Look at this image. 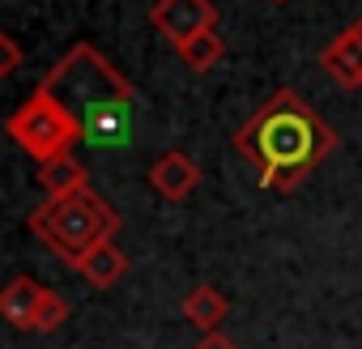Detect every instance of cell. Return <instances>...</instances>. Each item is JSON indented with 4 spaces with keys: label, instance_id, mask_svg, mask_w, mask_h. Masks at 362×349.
Listing matches in <instances>:
<instances>
[{
    "label": "cell",
    "instance_id": "13",
    "mask_svg": "<svg viewBox=\"0 0 362 349\" xmlns=\"http://www.w3.org/2000/svg\"><path fill=\"white\" fill-rule=\"evenodd\" d=\"M60 324H69V302H64L56 290H47V294H43V307H39V315H35V332H56Z\"/></svg>",
    "mask_w": 362,
    "mask_h": 349
},
{
    "label": "cell",
    "instance_id": "12",
    "mask_svg": "<svg viewBox=\"0 0 362 349\" xmlns=\"http://www.w3.org/2000/svg\"><path fill=\"white\" fill-rule=\"evenodd\" d=\"M175 52H179V60H184L192 73H209V69L222 64V56H226V39H222L218 30H201V35H192L188 43H179Z\"/></svg>",
    "mask_w": 362,
    "mask_h": 349
},
{
    "label": "cell",
    "instance_id": "8",
    "mask_svg": "<svg viewBox=\"0 0 362 349\" xmlns=\"http://www.w3.org/2000/svg\"><path fill=\"white\" fill-rule=\"evenodd\" d=\"M43 294H47V285H39L35 277H13L9 290L0 294V315L22 332H35V315L43 307Z\"/></svg>",
    "mask_w": 362,
    "mask_h": 349
},
{
    "label": "cell",
    "instance_id": "2",
    "mask_svg": "<svg viewBox=\"0 0 362 349\" xmlns=\"http://www.w3.org/2000/svg\"><path fill=\"white\" fill-rule=\"evenodd\" d=\"M86 128V141L94 145H115L128 136L132 128V85L111 69V60L103 52H94L90 43H77L43 81Z\"/></svg>",
    "mask_w": 362,
    "mask_h": 349
},
{
    "label": "cell",
    "instance_id": "1",
    "mask_svg": "<svg viewBox=\"0 0 362 349\" xmlns=\"http://www.w3.org/2000/svg\"><path fill=\"white\" fill-rule=\"evenodd\" d=\"M230 145L243 153V162H252L260 188L294 192L337 149V132L294 90H277L269 102H260L243 119V128L235 132Z\"/></svg>",
    "mask_w": 362,
    "mask_h": 349
},
{
    "label": "cell",
    "instance_id": "6",
    "mask_svg": "<svg viewBox=\"0 0 362 349\" xmlns=\"http://www.w3.org/2000/svg\"><path fill=\"white\" fill-rule=\"evenodd\" d=\"M197 184H201V166H197L184 149H166V153L149 166V188H153L162 201H170V205L188 201V196L197 192Z\"/></svg>",
    "mask_w": 362,
    "mask_h": 349
},
{
    "label": "cell",
    "instance_id": "16",
    "mask_svg": "<svg viewBox=\"0 0 362 349\" xmlns=\"http://www.w3.org/2000/svg\"><path fill=\"white\" fill-rule=\"evenodd\" d=\"M273 5H286V0H273Z\"/></svg>",
    "mask_w": 362,
    "mask_h": 349
},
{
    "label": "cell",
    "instance_id": "14",
    "mask_svg": "<svg viewBox=\"0 0 362 349\" xmlns=\"http://www.w3.org/2000/svg\"><path fill=\"white\" fill-rule=\"evenodd\" d=\"M18 64H22V47H18V39H13L9 30H0V77H13Z\"/></svg>",
    "mask_w": 362,
    "mask_h": 349
},
{
    "label": "cell",
    "instance_id": "15",
    "mask_svg": "<svg viewBox=\"0 0 362 349\" xmlns=\"http://www.w3.org/2000/svg\"><path fill=\"white\" fill-rule=\"evenodd\" d=\"M192 349H239V345H235L230 336H222V332H209V336H201Z\"/></svg>",
    "mask_w": 362,
    "mask_h": 349
},
{
    "label": "cell",
    "instance_id": "5",
    "mask_svg": "<svg viewBox=\"0 0 362 349\" xmlns=\"http://www.w3.org/2000/svg\"><path fill=\"white\" fill-rule=\"evenodd\" d=\"M149 22L170 47H179L201 30H218V5L214 0H158L149 9Z\"/></svg>",
    "mask_w": 362,
    "mask_h": 349
},
{
    "label": "cell",
    "instance_id": "10",
    "mask_svg": "<svg viewBox=\"0 0 362 349\" xmlns=\"http://www.w3.org/2000/svg\"><path fill=\"white\" fill-rule=\"evenodd\" d=\"M94 290H111L124 273H128V256L115 247V243H103V247H94V252H86L77 264H73Z\"/></svg>",
    "mask_w": 362,
    "mask_h": 349
},
{
    "label": "cell",
    "instance_id": "4",
    "mask_svg": "<svg viewBox=\"0 0 362 349\" xmlns=\"http://www.w3.org/2000/svg\"><path fill=\"white\" fill-rule=\"evenodd\" d=\"M9 136L35 158V162H47V158H60V153H69L81 136H86V128H81V119L47 90V85H39L13 115H9Z\"/></svg>",
    "mask_w": 362,
    "mask_h": 349
},
{
    "label": "cell",
    "instance_id": "11",
    "mask_svg": "<svg viewBox=\"0 0 362 349\" xmlns=\"http://www.w3.org/2000/svg\"><path fill=\"white\" fill-rule=\"evenodd\" d=\"M39 184L47 188V196H64V192H77L90 184L86 166L73 158V153H60V158H47L39 162Z\"/></svg>",
    "mask_w": 362,
    "mask_h": 349
},
{
    "label": "cell",
    "instance_id": "3",
    "mask_svg": "<svg viewBox=\"0 0 362 349\" xmlns=\"http://www.w3.org/2000/svg\"><path fill=\"white\" fill-rule=\"evenodd\" d=\"M30 235L52 252L60 256L64 264H77L86 252L111 243L124 226L119 209L98 196L90 184L77 188V192H64V196H47V205H39L30 218H26Z\"/></svg>",
    "mask_w": 362,
    "mask_h": 349
},
{
    "label": "cell",
    "instance_id": "9",
    "mask_svg": "<svg viewBox=\"0 0 362 349\" xmlns=\"http://www.w3.org/2000/svg\"><path fill=\"white\" fill-rule=\"evenodd\" d=\"M226 311H230V298H226L218 285H197V290H188V298H184V319H188L201 336L218 332V324L226 319Z\"/></svg>",
    "mask_w": 362,
    "mask_h": 349
},
{
    "label": "cell",
    "instance_id": "7",
    "mask_svg": "<svg viewBox=\"0 0 362 349\" xmlns=\"http://www.w3.org/2000/svg\"><path fill=\"white\" fill-rule=\"evenodd\" d=\"M320 69H324L337 85L362 90V18H358L349 30H341V35L320 52Z\"/></svg>",
    "mask_w": 362,
    "mask_h": 349
}]
</instances>
